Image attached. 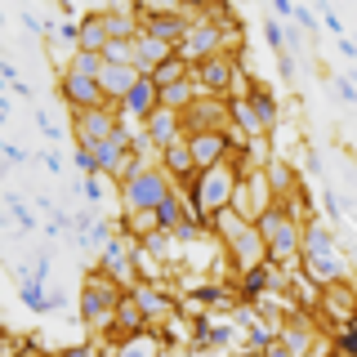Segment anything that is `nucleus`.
Listing matches in <instances>:
<instances>
[{
    "mask_svg": "<svg viewBox=\"0 0 357 357\" xmlns=\"http://www.w3.org/2000/svg\"><path fill=\"white\" fill-rule=\"evenodd\" d=\"M237 183H241V170L223 161V165H215V170H197L192 183H183L178 192L188 197V210L197 215V223L210 228V219H215L219 210H232V192H237Z\"/></svg>",
    "mask_w": 357,
    "mask_h": 357,
    "instance_id": "nucleus-1",
    "label": "nucleus"
},
{
    "mask_svg": "<svg viewBox=\"0 0 357 357\" xmlns=\"http://www.w3.org/2000/svg\"><path fill=\"white\" fill-rule=\"evenodd\" d=\"M299 264H304V277L312 286H335L344 282V259H340V241H335L331 228H321L317 219L304 223V250H299Z\"/></svg>",
    "mask_w": 357,
    "mask_h": 357,
    "instance_id": "nucleus-2",
    "label": "nucleus"
},
{
    "mask_svg": "<svg viewBox=\"0 0 357 357\" xmlns=\"http://www.w3.org/2000/svg\"><path fill=\"white\" fill-rule=\"evenodd\" d=\"M210 232L223 241V250L232 255V264H237L241 273L268 259V245H264V237H259V228H255L250 219H241L237 210H219V215L210 219Z\"/></svg>",
    "mask_w": 357,
    "mask_h": 357,
    "instance_id": "nucleus-3",
    "label": "nucleus"
},
{
    "mask_svg": "<svg viewBox=\"0 0 357 357\" xmlns=\"http://www.w3.org/2000/svg\"><path fill=\"white\" fill-rule=\"evenodd\" d=\"M255 228H259V237L268 245V264L299 259V250H304V223L290 215L282 201H277L273 210H264V215L255 219Z\"/></svg>",
    "mask_w": 357,
    "mask_h": 357,
    "instance_id": "nucleus-4",
    "label": "nucleus"
},
{
    "mask_svg": "<svg viewBox=\"0 0 357 357\" xmlns=\"http://www.w3.org/2000/svg\"><path fill=\"white\" fill-rule=\"evenodd\" d=\"M116 304H121V290L107 273H89L81 286V326L85 331H107L116 326Z\"/></svg>",
    "mask_w": 357,
    "mask_h": 357,
    "instance_id": "nucleus-5",
    "label": "nucleus"
},
{
    "mask_svg": "<svg viewBox=\"0 0 357 357\" xmlns=\"http://www.w3.org/2000/svg\"><path fill=\"white\" fill-rule=\"evenodd\" d=\"M174 192V178L161 170V165H148L143 174H134L130 183H121V206L126 215H156L165 197Z\"/></svg>",
    "mask_w": 357,
    "mask_h": 357,
    "instance_id": "nucleus-6",
    "label": "nucleus"
},
{
    "mask_svg": "<svg viewBox=\"0 0 357 357\" xmlns=\"http://www.w3.org/2000/svg\"><path fill=\"white\" fill-rule=\"evenodd\" d=\"M139 14V27H143V36H156V40H165V45H183V36L192 27H188V18L178 14V9H134Z\"/></svg>",
    "mask_w": 357,
    "mask_h": 357,
    "instance_id": "nucleus-7",
    "label": "nucleus"
},
{
    "mask_svg": "<svg viewBox=\"0 0 357 357\" xmlns=\"http://www.w3.org/2000/svg\"><path fill=\"white\" fill-rule=\"evenodd\" d=\"M59 94H63L67 112H76V116H85V112H98V107H107V94H103V85H98V81H85V76H72V72H63V81H59Z\"/></svg>",
    "mask_w": 357,
    "mask_h": 357,
    "instance_id": "nucleus-8",
    "label": "nucleus"
},
{
    "mask_svg": "<svg viewBox=\"0 0 357 357\" xmlns=\"http://www.w3.org/2000/svg\"><path fill=\"white\" fill-rule=\"evenodd\" d=\"M232 81H237V63H232L228 54H215V59H206V63L192 67V85L206 89L210 98H223Z\"/></svg>",
    "mask_w": 357,
    "mask_h": 357,
    "instance_id": "nucleus-9",
    "label": "nucleus"
},
{
    "mask_svg": "<svg viewBox=\"0 0 357 357\" xmlns=\"http://www.w3.org/2000/svg\"><path fill=\"white\" fill-rule=\"evenodd\" d=\"M219 45H223L219 22H215V18H210V22H197V27L183 36V45H178V59H183L188 67H197V63L215 59V54H219Z\"/></svg>",
    "mask_w": 357,
    "mask_h": 357,
    "instance_id": "nucleus-10",
    "label": "nucleus"
},
{
    "mask_svg": "<svg viewBox=\"0 0 357 357\" xmlns=\"http://www.w3.org/2000/svg\"><path fill=\"white\" fill-rule=\"evenodd\" d=\"M134 250H139V241H126V237H112L103 245V255H98V273H107L112 282H134V268H139V259H134Z\"/></svg>",
    "mask_w": 357,
    "mask_h": 357,
    "instance_id": "nucleus-11",
    "label": "nucleus"
},
{
    "mask_svg": "<svg viewBox=\"0 0 357 357\" xmlns=\"http://www.w3.org/2000/svg\"><path fill=\"white\" fill-rule=\"evenodd\" d=\"M192 161H197V170H215V165L228 161V148H232V139H228V130H210V134H192Z\"/></svg>",
    "mask_w": 357,
    "mask_h": 357,
    "instance_id": "nucleus-12",
    "label": "nucleus"
},
{
    "mask_svg": "<svg viewBox=\"0 0 357 357\" xmlns=\"http://www.w3.org/2000/svg\"><path fill=\"white\" fill-rule=\"evenodd\" d=\"M152 112H161V89H156L148 76H143V81L130 89V98L121 103V116H130V121H139V126H148Z\"/></svg>",
    "mask_w": 357,
    "mask_h": 357,
    "instance_id": "nucleus-13",
    "label": "nucleus"
},
{
    "mask_svg": "<svg viewBox=\"0 0 357 357\" xmlns=\"http://www.w3.org/2000/svg\"><path fill=\"white\" fill-rule=\"evenodd\" d=\"M116 134V112L98 107V112H85V116H76V143H85V148H94V143H103Z\"/></svg>",
    "mask_w": 357,
    "mask_h": 357,
    "instance_id": "nucleus-14",
    "label": "nucleus"
},
{
    "mask_svg": "<svg viewBox=\"0 0 357 357\" xmlns=\"http://www.w3.org/2000/svg\"><path fill=\"white\" fill-rule=\"evenodd\" d=\"M174 54H178L174 45H165V40H156V36H143V31H139V40H134V67H139L143 76H152L156 67L170 63Z\"/></svg>",
    "mask_w": 357,
    "mask_h": 357,
    "instance_id": "nucleus-15",
    "label": "nucleus"
},
{
    "mask_svg": "<svg viewBox=\"0 0 357 357\" xmlns=\"http://www.w3.org/2000/svg\"><path fill=\"white\" fill-rule=\"evenodd\" d=\"M130 295H134V304H139V308H143V317H148V321H161V317H165V312H170V308H174V299H170V295H165V290H161V286H156V282H143V277H139V282H134V286H130Z\"/></svg>",
    "mask_w": 357,
    "mask_h": 357,
    "instance_id": "nucleus-16",
    "label": "nucleus"
},
{
    "mask_svg": "<svg viewBox=\"0 0 357 357\" xmlns=\"http://www.w3.org/2000/svg\"><path fill=\"white\" fill-rule=\"evenodd\" d=\"M161 170L170 174V178H178V188H183V183H192V174H197V161H192V143H188V139L170 143V148L161 152Z\"/></svg>",
    "mask_w": 357,
    "mask_h": 357,
    "instance_id": "nucleus-17",
    "label": "nucleus"
},
{
    "mask_svg": "<svg viewBox=\"0 0 357 357\" xmlns=\"http://www.w3.org/2000/svg\"><path fill=\"white\" fill-rule=\"evenodd\" d=\"M143 81V72L139 67H116V63H103V76H98V85H103V94H107V103L112 98H121L126 103L130 98V89Z\"/></svg>",
    "mask_w": 357,
    "mask_h": 357,
    "instance_id": "nucleus-18",
    "label": "nucleus"
},
{
    "mask_svg": "<svg viewBox=\"0 0 357 357\" xmlns=\"http://www.w3.org/2000/svg\"><path fill=\"white\" fill-rule=\"evenodd\" d=\"M178 126H183V112H170V107L152 112V116H148V143L165 152L170 143H178Z\"/></svg>",
    "mask_w": 357,
    "mask_h": 357,
    "instance_id": "nucleus-19",
    "label": "nucleus"
},
{
    "mask_svg": "<svg viewBox=\"0 0 357 357\" xmlns=\"http://www.w3.org/2000/svg\"><path fill=\"white\" fill-rule=\"evenodd\" d=\"M273 268L277 264H255V268H245L241 273V299H250V304H259V299L273 295Z\"/></svg>",
    "mask_w": 357,
    "mask_h": 357,
    "instance_id": "nucleus-20",
    "label": "nucleus"
},
{
    "mask_svg": "<svg viewBox=\"0 0 357 357\" xmlns=\"http://www.w3.org/2000/svg\"><path fill=\"white\" fill-rule=\"evenodd\" d=\"M76 50H85V54H103V50H107L103 14H85V18H81V45H76Z\"/></svg>",
    "mask_w": 357,
    "mask_h": 357,
    "instance_id": "nucleus-21",
    "label": "nucleus"
},
{
    "mask_svg": "<svg viewBox=\"0 0 357 357\" xmlns=\"http://www.w3.org/2000/svg\"><path fill=\"white\" fill-rule=\"evenodd\" d=\"M116 326L126 331V340H130V335H143V326H148V317H143V308H139V304H134L130 290L121 295V304H116Z\"/></svg>",
    "mask_w": 357,
    "mask_h": 357,
    "instance_id": "nucleus-22",
    "label": "nucleus"
},
{
    "mask_svg": "<svg viewBox=\"0 0 357 357\" xmlns=\"http://www.w3.org/2000/svg\"><path fill=\"white\" fill-rule=\"evenodd\" d=\"M112 357H165V349H161L156 335H130V340L116 344V353H112Z\"/></svg>",
    "mask_w": 357,
    "mask_h": 357,
    "instance_id": "nucleus-23",
    "label": "nucleus"
},
{
    "mask_svg": "<svg viewBox=\"0 0 357 357\" xmlns=\"http://www.w3.org/2000/svg\"><path fill=\"white\" fill-rule=\"evenodd\" d=\"M228 116L237 121V134H250V139H259V134H264V121H259V112L250 107V98H237V103H228Z\"/></svg>",
    "mask_w": 357,
    "mask_h": 357,
    "instance_id": "nucleus-24",
    "label": "nucleus"
},
{
    "mask_svg": "<svg viewBox=\"0 0 357 357\" xmlns=\"http://www.w3.org/2000/svg\"><path fill=\"white\" fill-rule=\"evenodd\" d=\"M188 76H192V67H188V63L174 54L170 63H161V67H156V72L148 76V81H152L156 89H170V85H178V81H188Z\"/></svg>",
    "mask_w": 357,
    "mask_h": 357,
    "instance_id": "nucleus-25",
    "label": "nucleus"
},
{
    "mask_svg": "<svg viewBox=\"0 0 357 357\" xmlns=\"http://www.w3.org/2000/svg\"><path fill=\"white\" fill-rule=\"evenodd\" d=\"M268 188H273V197L277 201H286L290 192H295V174H290V165L286 161H277V156H273V161H268Z\"/></svg>",
    "mask_w": 357,
    "mask_h": 357,
    "instance_id": "nucleus-26",
    "label": "nucleus"
},
{
    "mask_svg": "<svg viewBox=\"0 0 357 357\" xmlns=\"http://www.w3.org/2000/svg\"><path fill=\"white\" fill-rule=\"evenodd\" d=\"M245 98H250V107H255V112H259V121H264V130H273V126H277V116H282V107H277V98H273V94H268V89H264V85H250V94H245Z\"/></svg>",
    "mask_w": 357,
    "mask_h": 357,
    "instance_id": "nucleus-27",
    "label": "nucleus"
},
{
    "mask_svg": "<svg viewBox=\"0 0 357 357\" xmlns=\"http://www.w3.org/2000/svg\"><path fill=\"white\" fill-rule=\"evenodd\" d=\"M67 72H72V76H85V81H98V76H103V54L76 50L72 59H67Z\"/></svg>",
    "mask_w": 357,
    "mask_h": 357,
    "instance_id": "nucleus-28",
    "label": "nucleus"
},
{
    "mask_svg": "<svg viewBox=\"0 0 357 357\" xmlns=\"http://www.w3.org/2000/svg\"><path fill=\"white\" fill-rule=\"evenodd\" d=\"M192 76L188 81H178V85H170V89H161V107H170V112H188L192 107Z\"/></svg>",
    "mask_w": 357,
    "mask_h": 357,
    "instance_id": "nucleus-29",
    "label": "nucleus"
},
{
    "mask_svg": "<svg viewBox=\"0 0 357 357\" xmlns=\"http://www.w3.org/2000/svg\"><path fill=\"white\" fill-rule=\"evenodd\" d=\"M18 299H22L31 312H45V304H50V295H45V282H22V286H18Z\"/></svg>",
    "mask_w": 357,
    "mask_h": 357,
    "instance_id": "nucleus-30",
    "label": "nucleus"
},
{
    "mask_svg": "<svg viewBox=\"0 0 357 357\" xmlns=\"http://www.w3.org/2000/svg\"><path fill=\"white\" fill-rule=\"evenodd\" d=\"M103 63L134 67V40H107V50H103Z\"/></svg>",
    "mask_w": 357,
    "mask_h": 357,
    "instance_id": "nucleus-31",
    "label": "nucleus"
},
{
    "mask_svg": "<svg viewBox=\"0 0 357 357\" xmlns=\"http://www.w3.org/2000/svg\"><path fill=\"white\" fill-rule=\"evenodd\" d=\"M5 206H9V215H14V223H18V228H22V232H36V215H31V210H27V206H22V201H18L14 192H9V197H5Z\"/></svg>",
    "mask_w": 357,
    "mask_h": 357,
    "instance_id": "nucleus-32",
    "label": "nucleus"
},
{
    "mask_svg": "<svg viewBox=\"0 0 357 357\" xmlns=\"http://www.w3.org/2000/svg\"><path fill=\"white\" fill-rule=\"evenodd\" d=\"M72 161H76V170H81L85 178H94V174H98V165H94V152H89L85 143H76V148H72Z\"/></svg>",
    "mask_w": 357,
    "mask_h": 357,
    "instance_id": "nucleus-33",
    "label": "nucleus"
},
{
    "mask_svg": "<svg viewBox=\"0 0 357 357\" xmlns=\"http://www.w3.org/2000/svg\"><path fill=\"white\" fill-rule=\"evenodd\" d=\"M264 40L273 45L277 54H282V50H286V27H282V22H277V18H268V22H264Z\"/></svg>",
    "mask_w": 357,
    "mask_h": 357,
    "instance_id": "nucleus-34",
    "label": "nucleus"
},
{
    "mask_svg": "<svg viewBox=\"0 0 357 357\" xmlns=\"http://www.w3.org/2000/svg\"><path fill=\"white\" fill-rule=\"evenodd\" d=\"M321 206H326V219H331V223L344 219V206H340V192H335V188H326V192H321Z\"/></svg>",
    "mask_w": 357,
    "mask_h": 357,
    "instance_id": "nucleus-35",
    "label": "nucleus"
},
{
    "mask_svg": "<svg viewBox=\"0 0 357 357\" xmlns=\"http://www.w3.org/2000/svg\"><path fill=\"white\" fill-rule=\"evenodd\" d=\"M277 72H282V81H295V76H299V63H295V54H290V50L277 54Z\"/></svg>",
    "mask_w": 357,
    "mask_h": 357,
    "instance_id": "nucleus-36",
    "label": "nucleus"
},
{
    "mask_svg": "<svg viewBox=\"0 0 357 357\" xmlns=\"http://www.w3.org/2000/svg\"><path fill=\"white\" fill-rule=\"evenodd\" d=\"M192 299H201V304H223V308L232 304V295H223L219 286H215V290H206V286H201V290H192Z\"/></svg>",
    "mask_w": 357,
    "mask_h": 357,
    "instance_id": "nucleus-37",
    "label": "nucleus"
},
{
    "mask_svg": "<svg viewBox=\"0 0 357 357\" xmlns=\"http://www.w3.org/2000/svg\"><path fill=\"white\" fill-rule=\"evenodd\" d=\"M98 178H103V174H94V178H81V192H85V201H94V206L103 201V183H98Z\"/></svg>",
    "mask_w": 357,
    "mask_h": 357,
    "instance_id": "nucleus-38",
    "label": "nucleus"
},
{
    "mask_svg": "<svg viewBox=\"0 0 357 357\" xmlns=\"http://www.w3.org/2000/svg\"><path fill=\"white\" fill-rule=\"evenodd\" d=\"M36 126H40L45 134H50V139H54V143H63V126H59V121H50V116H45V112H40V107H36Z\"/></svg>",
    "mask_w": 357,
    "mask_h": 357,
    "instance_id": "nucleus-39",
    "label": "nucleus"
},
{
    "mask_svg": "<svg viewBox=\"0 0 357 357\" xmlns=\"http://www.w3.org/2000/svg\"><path fill=\"white\" fill-rule=\"evenodd\" d=\"M321 22H326V31H331V36H340V40H344V22L335 18V9H331V5H321Z\"/></svg>",
    "mask_w": 357,
    "mask_h": 357,
    "instance_id": "nucleus-40",
    "label": "nucleus"
},
{
    "mask_svg": "<svg viewBox=\"0 0 357 357\" xmlns=\"http://www.w3.org/2000/svg\"><path fill=\"white\" fill-rule=\"evenodd\" d=\"M335 94H340L349 107H357V85L353 81H344V76H340V81H335Z\"/></svg>",
    "mask_w": 357,
    "mask_h": 357,
    "instance_id": "nucleus-41",
    "label": "nucleus"
},
{
    "mask_svg": "<svg viewBox=\"0 0 357 357\" xmlns=\"http://www.w3.org/2000/svg\"><path fill=\"white\" fill-rule=\"evenodd\" d=\"M5 161H9V165H22V161H31V152L18 148V143H5Z\"/></svg>",
    "mask_w": 357,
    "mask_h": 357,
    "instance_id": "nucleus-42",
    "label": "nucleus"
},
{
    "mask_svg": "<svg viewBox=\"0 0 357 357\" xmlns=\"http://www.w3.org/2000/svg\"><path fill=\"white\" fill-rule=\"evenodd\" d=\"M295 9H299V5H290V0H273V18H286V22H295Z\"/></svg>",
    "mask_w": 357,
    "mask_h": 357,
    "instance_id": "nucleus-43",
    "label": "nucleus"
},
{
    "mask_svg": "<svg viewBox=\"0 0 357 357\" xmlns=\"http://www.w3.org/2000/svg\"><path fill=\"white\" fill-rule=\"evenodd\" d=\"M295 22L304 31H317V14H312V9H295Z\"/></svg>",
    "mask_w": 357,
    "mask_h": 357,
    "instance_id": "nucleus-44",
    "label": "nucleus"
},
{
    "mask_svg": "<svg viewBox=\"0 0 357 357\" xmlns=\"http://www.w3.org/2000/svg\"><path fill=\"white\" fill-rule=\"evenodd\" d=\"M31 273H36V282H45V277H50V250L36 255V268H31Z\"/></svg>",
    "mask_w": 357,
    "mask_h": 357,
    "instance_id": "nucleus-45",
    "label": "nucleus"
},
{
    "mask_svg": "<svg viewBox=\"0 0 357 357\" xmlns=\"http://www.w3.org/2000/svg\"><path fill=\"white\" fill-rule=\"evenodd\" d=\"M304 170H308V174H317V170H321V156H317V152H312V148L304 152Z\"/></svg>",
    "mask_w": 357,
    "mask_h": 357,
    "instance_id": "nucleus-46",
    "label": "nucleus"
},
{
    "mask_svg": "<svg viewBox=\"0 0 357 357\" xmlns=\"http://www.w3.org/2000/svg\"><path fill=\"white\" fill-rule=\"evenodd\" d=\"M0 76H5V81H9V85H14V81H18V67H14V59H5V63H0Z\"/></svg>",
    "mask_w": 357,
    "mask_h": 357,
    "instance_id": "nucleus-47",
    "label": "nucleus"
},
{
    "mask_svg": "<svg viewBox=\"0 0 357 357\" xmlns=\"http://www.w3.org/2000/svg\"><path fill=\"white\" fill-rule=\"evenodd\" d=\"M40 161H45V165H50V170H54V174H63V156H59V152H45V156H40Z\"/></svg>",
    "mask_w": 357,
    "mask_h": 357,
    "instance_id": "nucleus-48",
    "label": "nucleus"
},
{
    "mask_svg": "<svg viewBox=\"0 0 357 357\" xmlns=\"http://www.w3.org/2000/svg\"><path fill=\"white\" fill-rule=\"evenodd\" d=\"M67 304V295H63V290H54V295H50V304H45V312H59Z\"/></svg>",
    "mask_w": 357,
    "mask_h": 357,
    "instance_id": "nucleus-49",
    "label": "nucleus"
},
{
    "mask_svg": "<svg viewBox=\"0 0 357 357\" xmlns=\"http://www.w3.org/2000/svg\"><path fill=\"white\" fill-rule=\"evenodd\" d=\"M264 357H295V353H290V349H286V344H282V340H277V344H273V349H268Z\"/></svg>",
    "mask_w": 357,
    "mask_h": 357,
    "instance_id": "nucleus-50",
    "label": "nucleus"
},
{
    "mask_svg": "<svg viewBox=\"0 0 357 357\" xmlns=\"http://www.w3.org/2000/svg\"><path fill=\"white\" fill-rule=\"evenodd\" d=\"M9 357H36V353H9Z\"/></svg>",
    "mask_w": 357,
    "mask_h": 357,
    "instance_id": "nucleus-51",
    "label": "nucleus"
},
{
    "mask_svg": "<svg viewBox=\"0 0 357 357\" xmlns=\"http://www.w3.org/2000/svg\"><path fill=\"white\" fill-rule=\"evenodd\" d=\"M237 357H259V353H237Z\"/></svg>",
    "mask_w": 357,
    "mask_h": 357,
    "instance_id": "nucleus-52",
    "label": "nucleus"
}]
</instances>
